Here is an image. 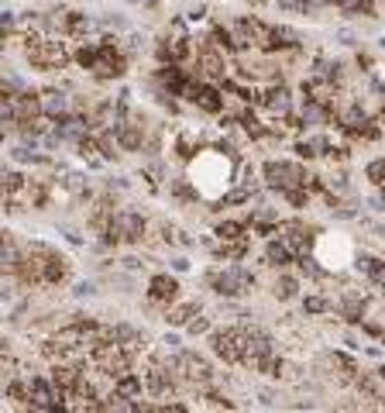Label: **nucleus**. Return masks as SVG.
Returning <instances> with one entry per match:
<instances>
[{
  "label": "nucleus",
  "mask_w": 385,
  "mask_h": 413,
  "mask_svg": "<svg viewBox=\"0 0 385 413\" xmlns=\"http://www.w3.org/2000/svg\"><path fill=\"white\" fill-rule=\"evenodd\" d=\"M25 59L35 66V69H45V73H56L69 62V49L66 42L59 38H42V35H28L25 38Z\"/></svg>",
  "instance_id": "obj_1"
},
{
  "label": "nucleus",
  "mask_w": 385,
  "mask_h": 413,
  "mask_svg": "<svg viewBox=\"0 0 385 413\" xmlns=\"http://www.w3.org/2000/svg\"><path fill=\"white\" fill-rule=\"evenodd\" d=\"M210 348H213V355L224 358L227 365H241V362H244V348H248V324H234V327L210 331Z\"/></svg>",
  "instance_id": "obj_2"
},
{
  "label": "nucleus",
  "mask_w": 385,
  "mask_h": 413,
  "mask_svg": "<svg viewBox=\"0 0 385 413\" xmlns=\"http://www.w3.org/2000/svg\"><path fill=\"white\" fill-rule=\"evenodd\" d=\"M28 389H32V399H28V406L32 410H42V413H49V410H66L69 403V396H66V389H59L56 382H52V375L49 379H42V375H28Z\"/></svg>",
  "instance_id": "obj_3"
},
{
  "label": "nucleus",
  "mask_w": 385,
  "mask_h": 413,
  "mask_svg": "<svg viewBox=\"0 0 385 413\" xmlns=\"http://www.w3.org/2000/svg\"><path fill=\"white\" fill-rule=\"evenodd\" d=\"M261 176H265V186L268 189H279V193H285V189H296V186H306V172H303V165L299 162H265L261 165Z\"/></svg>",
  "instance_id": "obj_4"
},
{
  "label": "nucleus",
  "mask_w": 385,
  "mask_h": 413,
  "mask_svg": "<svg viewBox=\"0 0 385 413\" xmlns=\"http://www.w3.org/2000/svg\"><path fill=\"white\" fill-rule=\"evenodd\" d=\"M210 286L220 296H244V293L255 290V272L244 269V266H231L224 272H210Z\"/></svg>",
  "instance_id": "obj_5"
},
{
  "label": "nucleus",
  "mask_w": 385,
  "mask_h": 413,
  "mask_svg": "<svg viewBox=\"0 0 385 413\" xmlns=\"http://www.w3.org/2000/svg\"><path fill=\"white\" fill-rule=\"evenodd\" d=\"M141 375H145V392H152L155 399H169V396L176 392V386H179V379L172 375V368H169L159 355L145 365Z\"/></svg>",
  "instance_id": "obj_6"
},
{
  "label": "nucleus",
  "mask_w": 385,
  "mask_h": 413,
  "mask_svg": "<svg viewBox=\"0 0 385 413\" xmlns=\"http://www.w3.org/2000/svg\"><path fill=\"white\" fill-rule=\"evenodd\" d=\"M148 231V221L135 211H117L110 221V241H124V245H138Z\"/></svg>",
  "instance_id": "obj_7"
},
{
  "label": "nucleus",
  "mask_w": 385,
  "mask_h": 413,
  "mask_svg": "<svg viewBox=\"0 0 385 413\" xmlns=\"http://www.w3.org/2000/svg\"><path fill=\"white\" fill-rule=\"evenodd\" d=\"M104 42V38H100ZM124 69H128V59L117 52V45L114 42H104V49H100V59L93 62V76L97 80H121L124 76Z\"/></svg>",
  "instance_id": "obj_8"
},
{
  "label": "nucleus",
  "mask_w": 385,
  "mask_h": 413,
  "mask_svg": "<svg viewBox=\"0 0 385 413\" xmlns=\"http://www.w3.org/2000/svg\"><path fill=\"white\" fill-rule=\"evenodd\" d=\"M196 66H200V73L207 76V80H224L227 76V52L220 49V45H203L200 49V56H196Z\"/></svg>",
  "instance_id": "obj_9"
},
{
  "label": "nucleus",
  "mask_w": 385,
  "mask_h": 413,
  "mask_svg": "<svg viewBox=\"0 0 385 413\" xmlns=\"http://www.w3.org/2000/svg\"><path fill=\"white\" fill-rule=\"evenodd\" d=\"M255 104H261L272 117H282V121H285V117H292V93H289L285 86H275V83H272L265 93H258V97H255Z\"/></svg>",
  "instance_id": "obj_10"
},
{
  "label": "nucleus",
  "mask_w": 385,
  "mask_h": 413,
  "mask_svg": "<svg viewBox=\"0 0 385 413\" xmlns=\"http://www.w3.org/2000/svg\"><path fill=\"white\" fill-rule=\"evenodd\" d=\"M38 97H42V114H45V117H52V121H62L66 114H73V100L66 97V90H59V86H49V90H42Z\"/></svg>",
  "instance_id": "obj_11"
},
{
  "label": "nucleus",
  "mask_w": 385,
  "mask_h": 413,
  "mask_svg": "<svg viewBox=\"0 0 385 413\" xmlns=\"http://www.w3.org/2000/svg\"><path fill=\"white\" fill-rule=\"evenodd\" d=\"M114 131H117V141H121L124 152H138V148L145 145V131H141L138 117H121V121H114Z\"/></svg>",
  "instance_id": "obj_12"
},
{
  "label": "nucleus",
  "mask_w": 385,
  "mask_h": 413,
  "mask_svg": "<svg viewBox=\"0 0 385 413\" xmlns=\"http://www.w3.org/2000/svg\"><path fill=\"white\" fill-rule=\"evenodd\" d=\"M148 296H152V303L169 307V303L179 300V283H176L172 276H152V283H148Z\"/></svg>",
  "instance_id": "obj_13"
},
{
  "label": "nucleus",
  "mask_w": 385,
  "mask_h": 413,
  "mask_svg": "<svg viewBox=\"0 0 385 413\" xmlns=\"http://www.w3.org/2000/svg\"><path fill=\"white\" fill-rule=\"evenodd\" d=\"M237 25L248 32V38H251V45H255V49H261V52H275L272 28H268L265 21H258V18H244V21H237Z\"/></svg>",
  "instance_id": "obj_14"
},
{
  "label": "nucleus",
  "mask_w": 385,
  "mask_h": 413,
  "mask_svg": "<svg viewBox=\"0 0 385 413\" xmlns=\"http://www.w3.org/2000/svg\"><path fill=\"white\" fill-rule=\"evenodd\" d=\"M299 121H303V128H306V124H310V128H323V124H330V107L320 104V100H313V97H306Z\"/></svg>",
  "instance_id": "obj_15"
},
{
  "label": "nucleus",
  "mask_w": 385,
  "mask_h": 413,
  "mask_svg": "<svg viewBox=\"0 0 385 413\" xmlns=\"http://www.w3.org/2000/svg\"><path fill=\"white\" fill-rule=\"evenodd\" d=\"M364 310H368V300H364V293H354V290H347V293H344V300H340V314H344V320H351V324H361V320H364Z\"/></svg>",
  "instance_id": "obj_16"
},
{
  "label": "nucleus",
  "mask_w": 385,
  "mask_h": 413,
  "mask_svg": "<svg viewBox=\"0 0 385 413\" xmlns=\"http://www.w3.org/2000/svg\"><path fill=\"white\" fill-rule=\"evenodd\" d=\"M76 148H80V158L90 165V169H100L107 158H104V148H100V141H97V134H86L83 141H76Z\"/></svg>",
  "instance_id": "obj_17"
},
{
  "label": "nucleus",
  "mask_w": 385,
  "mask_h": 413,
  "mask_svg": "<svg viewBox=\"0 0 385 413\" xmlns=\"http://www.w3.org/2000/svg\"><path fill=\"white\" fill-rule=\"evenodd\" d=\"M203 114H220L224 110V93L217 90V86H200V93H196V100H193Z\"/></svg>",
  "instance_id": "obj_18"
},
{
  "label": "nucleus",
  "mask_w": 385,
  "mask_h": 413,
  "mask_svg": "<svg viewBox=\"0 0 385 413\" xmlns=\"http://www.w3.org/2000/svg\"><path fill=\"white\" fill-rule=\"evenodd\" d=\"M364 121H368V114H364V107H361V104H347V107H340V110H337V124H340L344 131H358Z\"/></svg>",
  "instance_id": "obj_19"
},
{
  "label": "nucleus",
  "mask_w": 385,
  "mask_h": 413,
  "mask_svg": "<svg viewBox=\"0 0 385 413\" xmlns=\"http://www.w3.org/2000/svg\"><path fill=\"white\" fill-rule=\"evenodd\" d=\"M292 259H296V255L289 252V245H285L282 238H272V241L265 245V262H268V266H275V269H282V266H289Z\"/></svg>",
  "instance_id": "obj_20"
},
{
  "label": "nucleus",
  "mask_w": 385,
  "mask_h": 413,
  "mask_svg": "<svg viewBox=\"0 0 385 413\" xmlns=\"http://www.w3.org/2000/svg\"><path fill=\"white\" fill-rule=\"evenodd\" d=\"M114 389H117L121 396H128V399H138L141 389H145V375H141V372H124V375L117 379Z\"/></svg>",
  "instance_id": "obj_21"
},
{
  "label": "nucleus",
  "mask_w": 385,
  "mask_h": 413,
  "mask_svg": "<svg viewBox=\"0 0 385 413\" xmlns=\"http://www.w3.org/2000/svg\"><path fill=\"white\" fill-rule=\"evenodd\" d=\"M66 279H69V259L52 252L45 262V283H66Z\"/></svg>",
  "instance_id": "obj_22"
},
{
  "label": "nucleus",
  "mask_w": 385,
  "mask_h": 413,
  "mask_svg": "<svg viewBox=\"0 0 385 413\" xmlns=\"http://www.w3.org/2000/svg\"><path fill=\"white\" fill-rule=\"evenodd\" d=\"M196 314H200V303H176L172 310H165V320H169L172 327H186Z\"/></svg>",
  "instance_id": "obj_23"
},
{
  "label": "nucleus",
  "mask_w": 385,
  "mask_h": 413,
  "mask_svg": "<svg viewBox=\"0 0 385 413\" xmlns=\"http://www.w3.org/2000/svg\"><path fill=\"white\" fill-rule=\"evenodd\" d=\"M272 42H275V49H299V45H303V42H299V32L289 28V25H275V28H272Z\"/></svg>",
  "instance_id": "obj_24"
},
{
  "label": "nucleus",
  "mask_w": 385,
  "mask_h": 413,
  "mask_svg": "<svg viewBox=\"0 0 385 413\" xmlns=\"http://www.w3.org/2000/svg\"><path fill=\"white\" fill-rule=\"evenodd\" d=\"M272 293H275V300H282V303H285V300H296V296H299V283H296L292 276H279L275 286H272Z\"/></svg>",
  "instance_id": "obj_25"
},
{
  "label": "nucleus",
  "mask_w": 385,
  "mask_h": 413,
  "mask_svg": "<svg viewBox=\"0 0 385 413\" xmlns=\"http://www.w3.org/2000/svg\"><path fill=\"white\" fill-rule=\"evenodd\" d=\"M337 8L340 11H347V14H368V18H375V0H337Z\"/></svg>",
  "instance_id": "obj_26"
},
{
  "label": "nucleus",
  "mask_w": 385,
  "mask_h": 413,
  "mask_svg": "<svg viewBox=\"0 0 385 413\" xmlns=\"http://www.w3.org/2000/svg\"><path fill=\"white\" fill-rule=\"evenodd\" d=\"M11 158L21 162V165H25V162H45V155H38V148H35V145H25V141L11 148Z\"/></svg>",
  "instance_id": "obj_27"
},
{
  "label": "nucleus",
  "mask_w": 385,
  "mask_h": 413,
  "mask_svg": "<svg viewBox=\"0 0 385 413\" xmlns=\"http://www.w3.org/2000/svg\"><path fill=\"white\" fill-rule=\"evenodd\" d=\"M62 186L73 193V196H90V186H86V176H80V172H66V179H62Z\"/></svg>",
  "instance_id": "obj_28"
},
{
  "label": "nucleus",
  "mask_w": 385,
  "mask_h": 413,
  "mask_svg": "<svg viewBox=\"0 0 385 413\" xmlns=\"http://www.w3.org/2000/svg\"><path fill=\"white\" fill-rule=\"evenodd\" d=\"M364 176H368V182L371 186H385V158H371L368 165H364Z\"/></svg>",
  "instance_id": "obj_29"
},
{
  "label": "nucleus",
  "mask_w": 385,
  "mask_h": 413,
  "mask_svg": "<svg viewBox=\"0 0 385 413\" xmlns=\"http://www.w3.org/2000/svg\"><path fill=\"white\" fill-rule=\"evenodd\" d=\"M299 272H303V276H310V279H323V266H320L310 252H303V255H299Z\"/></svg>",
  "instance_id": "obj_30"
},
{
  "label": "nucleus",
  "mask_w": 385,
  "mask_h": 413,
  "mask_svg": "<svg viewBox=\"0 0 385 413\" xmlns=\"http://www.w3.org/2000/svg\"><path fill=\"white\" fill-rule=\"evenodd\" d=\"M382 131H385V128H382V121L368 117V121H364V124H361L354 134H358V138H364V141H375V138H382Z\"/></svg>",
  "instance_id": "obj_31"
},
{
  "label": "nucleus",
  "mask_w": 385,
  "mask_h": 413,
  "mask_svg": "<svg viewBox=\"0 0 385 413\" xmlns=\"http://www.w3.org/2000/svg\"><path fill=\"white\" fill-rule=\"evenodd\" d=\"M241 231H244V228H241L237 221H224V224H217V238H220V241H237V238H244Z\"/></svg>",
  "instance_id": "obj_32"
},
{
  "label": "nucleus",
  "mask_w": 385,
  "mask_h": 413,
  "mask_svg": "<svg viewBox=\"0 0 385 413\" xmlns=\"http://www.w3.org/2000/svg\"><path fill=\"white\" fill-rule=\"evenodd\" d=\"M292 206H299V211H303V206H310V193H306V186H296V189H285L282 193Z\"/></svg>",
  "instance_id": "obj_33"
},
{
  "label": "nucleus",
  "mask_w": 385,
  "mask_h": 413,
  "mask_svg": "<svg viewBox=\"0 0 385 413\" xmlns=\"http://www.w3.org/2000/svg\"><path fill=\"white\" fill-rule=\"evenodd\" d=\"M186 331H189V334H210L213 327H210V317H200V314H196V317L186 324Z\"/></svg>",
  "instance_id": "obj_34"
},
{
  "label": "nucleus",
  "mask_w": 385,
  "mask_h": 413,
  "mask_svg": "<svg viewBox=\"0 0 385 413\" xmlns=\"http://www.w3.org/2000/svg\"><path fill=\"white\" fill-rule=\"evenodd\" d=\"M375 266H378V259H371V255H358V259H354V269H358L361 276H371Z\"/></svg>",
  "instance_id": "obj_35"
},
{
  "label": "nucleus",
  "mask_w": 385,
  "mask_h": 413,
  "mask_svg": "<svg viewBox=\"0 0 385 413\" xmlns=\"http://www.w3.org/2000/svg\"><path fill=\"white\" fill-rule=\"evenodd\" d=\"M327 307H330V303H327L323 296H306V300H303V310H306V314H323Z\"/></svg>",
  "instance_id": "obj_36"
},
{
  "label": "nucleus",
  "mask_w": 385,
  "mask_h": 413,
  "mask_svg": "<svg viewBox=\"0 0 385 413\" xmlns=\"http://www.w3.org/2000/svg\"><path fill=\"white\" fill-rule=\"evenodd\" d=\"M251 200V189L248 186H237V189H231L227 196H224V203H248Z\"/></svg>",
  "instance_id": "obj_37"
},
{
  "label": "nucleus",
  "mask_w": 385,
  "mask_h": 413,
  "mask_svg": "<svg viewBox=\"0 0 385 413\" xmlns=\"http://www.w3.org/2000/svg\"><path fill=\"white\" fill-rule=\"evenodd\" d=\"M337 42H340V45H358V35H354L351 28H340V32H337Z\"/></svg>",
  "instance_id": "obj_38"
},
{
  "label": "nucleus",
  "mask_w": 385,
  "mask_h": 413,
  "mask_svg": "<svg viewBox=\"0 0 385 413\" xmlns=\"http://www.w3.org/2000/svg\"><path fill=\"white\" fill-rule=\"evenodd\" d=\"M330 189H337V193H347V176H344V172L330 176Z\"/></svg>",
  "instance_id": "obj_39"
},
{
  "label": "nucleus",
  "mask_w": 385,
  "mask_h": 413,
  "mask_svg": "<svg viewBox=\"0 0 385 413\" xmlns=\"http://www.w3.org/2000/svg\"><path fill=\"white\" fill-rule=\"evenodd\" d=\"M189 148H193V138H189V134H183V138H179V155H183V158H189V155H193Z\"/></svg>",
  "instance_id": "obj_40"
},
{
  "label": "nucleus",
  "mask_w": 385,
  "mask_h": 413,
  "mask_svg": "<svg viewBox=\"0 0 385 413\" xmlns=\"http://www.w3.org/2000/svg\"><path fill=\"white\" fill-rule=\"evenodd\" d=\"M73 293H76V296L83 300V296H93L97 290H93V283H76V290H73Z\"/></svg>",
  "instance_id": "obj_41"
},
{
  "label": "nucleus",
  "mask_w": 385,
  "mask_h": 413,
  "mask_svg": "<svg viewBox=\"0 0 385 413\" xmlns=\"http://www.w3.org/2000/svg\"><path fill=\"white\" fill-rule=\"evenodd\" d=\"M162 344H165V351H179V338H176V334H165Z\"/></svg>",
  "instance_id": "obj_42"
},
{
  "label": "nucleus",
  "mask_w": 385,
  "mask_h": 413,
  "mask_svg": "<svg viewBox=\"0 0 385 413\" xmlns=\"http://www.w3.org/2000/svg\"><path fill=\"white\" fill-rule=\"evenodd\" d=\"M128 49L138 52V49H141V35H128Z\"/></svg>",
  "instance_id": "obj_43"
},
{
  "label": "nucleus",
  "mask_w": 385,
  "mask_h": 413,
  "mask_svg": "<svg viewBox=\"0 0 385 413\" xmlns=\"http://www.w3.org/2000/svg\"><path fill=\"white\" fill-rule=\"evenodd\" d=\"M104 25H107V28H117V32H121V28H128V25H124V21H121V18H107V21H104Z\"/></svg>",
  "instance_id": "obj_44"
},
{
  "label": "nucleus",
  "mask_w": 385,
  "mask_h": 413,
  "mask_svg": "<svg viewBox=\"0 0 385 413\" xmlns=\"http://www.w3.org/2000/svg\"><path fill=\"white\" fill-rule=\"evenodd\" d=\"M203 18H207V8H196V11L189 14V21H203Z\"/></svg>",
  "instance_id": "obj_45"
},
{
  "label": "nucleus",
  "mask_w": 385,
  "mask_h": 413,
  "mask_svg": "<svg viewBox=\"0 0 385 413\" xmlns=\"http://www.w3.org/2000/svg\"><path fill=\"white\" fill-rule=\"evenodd\" d=\"M172 269H176V272H186V269H189V262H186V259H176V262H172Z\"/></svg>",
  "instance_id": "obj_46"
},
{
  "label": "nucleus",
  "mask_w": 385,
  "mask_h": 413,
  "mask_svg": "<svg viewBox=\"0 0 385 413\" xmlns=\"http://www.w3.org/2000/svg\"><path fill=\"white\" fill-rule=\"evenodd\" d=\"M258 396H261V403H265V406H272V403H275V392H268V389H265V392H258Z\"/></svg>",
  "instance_id": "obj_47"
},
{
  "label": "nucleus",
  "mask_w": 385,
  "mask_h": 413,
  "mask_svg": "<svg viewBox=\"0 0 385 413\" xmlns=\"http://www.w3.org/2000/svg\"><path fill=\"white\" fill-rule=\"evenodd\" d=\"M124 4H145V0H124Z\"/></svg>",
  "instance_id": "obj_48"
}]
</instances>
